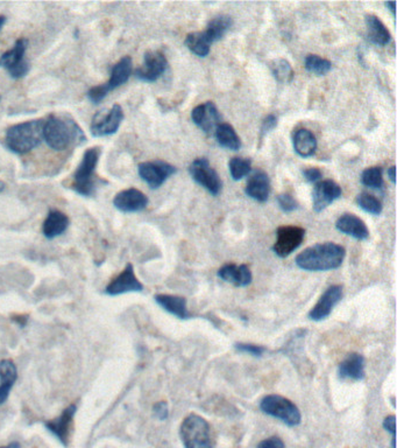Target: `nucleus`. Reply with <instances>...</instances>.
I'll use <instances>...</instances> for the list:
<instances>
[{
	"instance_id": "nucleus-15",
	"label": "nucleus",
	"mask_w": 397,
	"mask_h": 448,
	"mask_svg": "<svg viewBox=\"0 0 397 448\" xmlns=\"http://www.w3.org/2000/svg\"><path fill=\"white\" fill-rule=\"evenodd\" d=\"M342 187L332 180H323L316 184L312 192V202L314 212L320 213L334 201L342 197Z\"/></svg>"
},
{
	"instance_id": "nucleus-6",
	"label": "nucleus",
	"mask_w": 397,
	"mask_h": 448,
	"mask_svg": "<svg viewBox=\"0 0 397 448\" xmlns=\"http://www.w3.org/2000/svg\"><path fill=\"white\" fill-rule=\"evenodd\" d=\"M260 409L263 413L281 420L282 422H285V425L290 427L301 424L302 416L300 409L292 403V400L285 397L279 396V395H268L261 400Z\"/></svg>"
},
{
	"instance_id": "nucleus-23",
	"label": "nucleus",
	"mask_w": 397,
	"mask_h": 448,
	"mask_svg": "<svg viewBox=\"0 0 397 448\" xmlns=\"http://www.w3.org/2000/svg\"><path fill=\"white\" fill-rule=\"evenodd\" d=\"M132 69H133V62H132V58L129 56H124V58H120L113 66L109 81L102 83L105 90L110 93L122 84H125L128 81V78H131Z\"/></svg>"
},
{
	"instance_id": "nucleus-41",
	"label": "nucleus",
	"mask_w": 397,
	"mask_h": 448,
	"mask_svg": "<svg viewBox=\"0 0 397 448\" xmlns=\"http://www.w3.org/2000/svg\"><path fill=\"white\" fill-rule=\"evenodd\" d=\"M154 415L157 417V420H166L169 416V409H168V404L164 400L159 402L153 407Z\"/></svg>"
},
{
	"instance_id": "nucleus-21",
	"label": "nucleus",
	"mask_w": 397,
	"mask_h": 448,
	"mask_svg": "<svg viewBox=\"0 0 397 448\" xmlns=\"http://www.w3.org/2000/svg\"><path fill=\"white\" fill-rule=\"evenodd\" d=\"M218 277L237 287H245L252 283V272L247 265L226 264L219 269Z\"/></svg>"
},
{
	"instance_id": "nucleus-46",
	"label": "nucleus",
	"mask_w": 397,
	"mask_h": 448,
	"mask_svg": "<svg viewBox=\"0 0 397 448\" xmlns=\"http://www.w3.org/2000/svg\"><path fill=\"white\" fill-rule=\"evenodd\" d=\"M0 448H20V444L19 442H11V444H9V445L7 446H4V447H0Z\"/></svg>"
},
{
	"instance_id": "nucleus-30",
	"label": "nucleus",
	"mask_w": 397,
	"mask_h": 448,
	"mask_svg": "<svg viewBox=\"0 0 397 448\" xmlns=\"http://www.w3.org/2000/svg\"><path fill=\"white\" fill-rule=\"evenodd\" d=\"M216 139L218 144L224 147V149L231 150V151H239L241 149L240 137L238 136L233 126L230 124H219L215 131Z\"/></svg>"
},
{
	"instance_id": "nucleus-26",
	"label": "nucleus",
	"mask_w": 397,
	"mask_h": 448,
	"mask_svg": "<svg viewBox=\"0 0 397 448\" xmlns=\"http://www.w3.org/2000/svg\"><path fill=\"white\" fill-rule=\"evenodd\" d=\"M18 378V370L12 360L0 361V404L6 402L11 389Z\"/></svg>"
},
{
	"instance_id": "nucleus-9",
	"label": "nucleus",
	"mask_w": 397,
	"mask_h": 448,
	"mask_svg": "<svg viewBox=\"0 0 397 448\" xmlns=\"http://www.w3.org/2000/svg\"><path fill=\"white\" fill-rule=\"evenodd\" d=\"M305 237V230L301 226H280L276 231V242L274 243L272 250L279 257L285 259L301 246Z\"/></svg>"
},
{
	"instance_id": "nucleus-12",
	"label": "nucleus",
	"mask_w": 397,
	"mask_h": 448,
	"mask_svg": "<svg viewBox=\"0 0 397 448\" xmlns=\"http://www.w3.org/2000/svg\"><path fill=\"white\" fill-rule=\"evenodd\" d=\"M168 61L160 51H149L144 54V63L135 71V78L142 82H155L166 73Z\"/></svg>"
},
{
	"instance_id": "nucleus-14",
	"label": "nucleus",
	"mask_w": 397,
	"mask_h": 448,
	"mask_svg": "<svg viewBox=\"0 0 397 448\" xmlns=\"http://www.w3.org/2000/svg\"><path fill=\"white\" fill-rule=\"evenodd\" d=\"M344 291L342 285H332L329 287L323 296L319 298L318 303L309 313V319L314 321H322L330 316L333 308L343 299Z\"/></svg>"
},
{
	"instance_id": "nucleus-44",
	"label": "nucleus",
	"mask_w": 397,
	"mask_h": 448,
	"mask_svg": "<svg viewBox=\"0 0 397 448\" xmlns=\"http://www.w3.org/2000/svg\"><path fill=\"white\" fill-rule=\"evenodd\" d=\"M384 429H387L388 432H391L393 437H395V429H396V417L394 415L388 416L383 420Z\"/></svg>"
},
{
	"instance_id": "nucleus-18",
	"label": "nucleus",
	"mask_w": 397,
	"mask_h": 448,
	"mask_svg": "<svg viewBox=\"0 0 397 448\" xmlns=\"http://www.w3.org/2000/svg\"><path fill=\"white\" fill-rule=\"evenodd\" d=\"M192 122L205 133H215L221 122V115L213 102H205L192 110Z\"/></svg>"
},
{
	"instance_id": "nucleus-36",
	"label": "nucleus",
	"mask_w": 397,
	"mask_h": 448,
	"mask_svg": "<svg viewBox=\"0 0 397 448\" xmlns=\"http://www.w3.org/2000/svg\"><path fill=\"white\" fill-rule=\"evenodd\" d=\"M361 182L365 184L366 187L380 189L383 184L381 167L374 166V167L366 168L365 171L362 172Z\"/></svg>"
},
{
	"instance_id": "nucleus-40",
	"label": "nucleus",
	"mask_w": 397,
	"mask_h": 448,
	"mask_svg": "<svg viewBox=\"0 0 397 448\" xmlns=\"http://www.w3.org/2000/svg\"><path fill=\"white\" fill-rule=\"evenodd\" d=\"M277 125V118L274 115H268V116L263 120V125H261V130H260V139L263 140L265 137L268 135L272 130L275 129V126Z\"/></svg>"
},
{
	"instance_id": "nucleus-45",
	"label": "nucleus",
	"mask_w": 397,
	"mask_h": 448,
	"mask_svg": "<svg viewBox=\"0 0 397 448\" xmlns=\"http://www.w3.org/2000/svg\"><path fill=\"white\" fill-rule=\"evenodd\" d=\"M388 177H389V180L395 184V166H391V168H388Z\"/></svg>"
},
{
	"instance_id": "nucleus-13",
	"label": "nucleus",
	"mask_w": 397,
	"mask_h": 448,
	"mask_svg": "<svg viewBox=\"0 0 397 448\" xmlns=\"http://www.w3.org/2000/svg\"><path fill=\"white\" fill-rule=\"evenodd\" d=\"M144 290V285L141 284L138 278L135 276L133 265L127 264L124 271L113 278L105 287V292L107 296L115 297L120 294L128 293V292H141Z\"/></svg>"
},
{
	"instance_id": "nucleus-48",
	"label": "nucleus",
	"mask_w": 397,
	"mask_h": 448,
	"mask_svg": "<svg viewBox=\"0 0 397 448\" xmlns=\"http://www.w3.org/2000/svg\"><path fill=\"white\" fill-rule=\"evenodd\" d=\"M386 6L391 7V14H394L395 3H387V4H386Z\"/></svg>"
},
{
	"instance_id": "nucleus-16",
	"label": "nucleus",
	"mask_w": 397,
	"mask_h": 448,
	"mask_svg": "<svg viewBox=\"0 0 397 448\" xmlns=\"http://www.w3.org/2000/svg\"><path fill=\"white\" fill-rule=\"evenodd\" d=\"M148 204V197L137 188L122 190L113 199V206L122 213H138Z\"/></svg>"
},
{
	"instance_id": "nucleus-29",
	"label": "nucleus",
	"mask_w": 397,
	"mask_h": 448,
	"mask_svg": "<svg viewBox=\"0 0 397 448\" xmlns=\"http://www.w3.org/2000/svg\"><path fill=\"white\" fill-rule=\"evenodd\" d=\"M233 25V20L228 16H218L208 23L206 31H204L205 36L210 43H215L223 39L226 33L230 31Z\"/></svg>"
},
{
	"instance_id": "nucleus-35",
	"label": "nucleus",
	"mask_w": 397,
	"mask_h": 448,
	"mask_svg": "<svg viewBox=\"0 0 397 448\" xmlns=\"http://www.w3.org/2000/svg\"><path fill=\"white\" fill-rule=\"evenodd\" d=\"M356 204L361 208L362 210H365L366 213L371 214L378 217L382 213V204L381 201L379 200L378 197L371 195L369 193L359 194L356 197Z\"/></svg>"
},
{
	"instance_id": "nucleus-49",
	"label": "nucleus",
	"mask_w": 397,
	"mask_h": 448,
	"mask_svg": "<svg viewBox=\"0 0 397 448\" xmlns=\"http://www.w3.org/2000/svg\"><path fill=\"white\" fill-rule=\"evenodd\" d=\"M5 188H6V184H4L3 181H0V193H1V192H4V190H5Z\"/></svg>"
},
{
	"instance_id": "nucleus-8",
	"label": "nucleus",
	"mask_w": 397,
	"mask_h": 448,
	"mask_svg": "<svg viewBox=\"0 0 397 448\" xmlns=\"http://www.w3.org/2000/svg\"><path fill=\"white\" fill-rule=\"evenodd\" d=\"M192 179L208 190L212 195H218L223 188V182L215 168L212 167L206 158L196 159L189 166Z\"/></svg>"
},
{
	"instance_id": "nucleus-27",
	"label": "nucleus",
	"mask_w": 397,
	"mask_h": 448,
	"mask_svg": "<svg viewBox=\"0 0 397 448\" xmlns=\"http://www.w3.org/2000/svg\"><path fill=\"white\" fill-rule=\"evenodd\" d=\"M292 145L297 155L303 158L311 157L317 149V140L314 133L307 129H301L296 131L292 138Z\"/></svg>"
},
{
	"instance_id": "nucleus-22",
	"label": "nucleus",
	"mask_w": 397,
	"mask_h": 448,
	"mask_svg": "<svg viewBox=\"0 0 397 448\" xmlns=\"http://www.w3.org/2000/svg\"><path fill=\"white\" fill-rule=\"evenodd\" d=\"M245 193L258 202H266L270 194V180L266 172H254L247 182Z\"/></svg>"
},
{
	"instance_id": "nucleus-38",
	"label": "nucleus",
	"mask_w": 397,
	"mask_h": 448,
	"mask_svg": "<svg viewBox=\"0 0 397 448\" xmlns=\"http://www.w3.org/2000/svg\"><path fill=\"white\" fill-rule=\"evenodd\" d=\"M234 347L238 352L250 354L252 356H255V358H261L267 350L263 345H252V343H235Z\"/></svg>"
},
{
	"instance_id": "nucleus-20",
	"label": "nucleus",
	"mask_w": 397,
	"mask_h": 448,
	"mask_svg": "<svg viewBox=\"0 0 397 448\" xmlns=\"http://www.w3.org/2000/svg\"><path fill=\"white\" fill-rule=\"evenodd\" d=\"M336 228L346 235L352 236L359 241H365L369 237V230L366 223L354 214H344L337 219Z\"/></svg>"
},
{
	"instance_id": "nucleus-2",
	"label": "nucleus",
	"mask_w": 397,
	"mask_h": 448,
	"mask_svg": "<svg viewBox=\"0 0 397 448\" xmlns=\"http://www.w3.org/2000/svg\"><path fill=\"white\" fill-rule=\"evenodd\" d=\"M346 250L333 242L320 243L305 249L296 257V265L305 271H329L340 268Z\"/></svg>"
},
{
	"instance_id": "nucleus-51",
	"label": "nucleus",
	"mask_w": 397,
	"mask_h": 448,
	"mask_svg": "<svg viewBox=\"0 0 397 448\" xmlns=\"http://www.w3.org/2000/svg\"><path fill=\"white\" fill-rule=\"evenodd\" d=\"M391 403H393V407H395V397H391Z\"/></svg>"
},
{
	"instance_id": "nucleus-1",
	"label": "nucleus",
	"mask_w": 397,
	"mask_h": 448,
	"mask_svg": "<svg viewBox=\"0 0 397 448\" xmlns=\"http://www.w3.org/2000/svg\"><path fill=\"white\" fill-rule=\"evenodd\" d=\"M43 139L54 151H64L87 140L83 130L69 116L51 115L43 125Z\"/></svg>"
},
{
	"instance_id": "nucleus-37",
	"label": "nucleus",
	"mask_w": 397,
	"mask_h": 448,
	"mask_svg": "<svg viewBox=\"0 0 397 448\" xmlns=\"http://www.w3.org/2000/svg\"><path fill=\"white\" fill-rule=\"evenodd\" d=\"M276 200L282 212L285 213H292L298 208L297 201L295 200L294 197L290 194H280L279 197H276Z\"/></svg>"
},
{
	"instance_id": "nucleus-32",
	"label": "nucleus",
	"mask_w": 397,
	"mask_h": 448,
	"mask_svg": "<svg viewBox=\"0 0 397 448\" xmlns=\"http://www.w3.org/2000/svg\"><path fill=\"white\" fill-rule=\"evenodd\" d=\"M270 71L274 78L281 83H290L294 78V71L285 58H276L270 63Z\"/></svg>"
},
{
	"instance_id": "nucleus-43",
	"label": "nucleus",
	"mask_w": 397,
	"mask_h": 448,
	"mask_svg": "<svg viewBox=\"0 0 397 448\" xmlns=\"http://www.w3.org/2000/svg\"><path fill=\"white\" fill-rule=\"evenodd\" d=\"M303 177L307 182H317L322 179V172L317 167L307 168L303 171Z\"/></svg>"
},
{
	"instance_id": "nucleus-33",
	"label": "nucleus",
	"mask_w": 397,
	"mask_h": 448,
	"mask_svg": "<svg viewBox=\"0 0 397 448\" xmlns=\"http://www.w3.org/2000/svg\"><path fill=\"white\" fill-rule=\"evenodd\" d=\"M305 67L311 74L323 76L332 69V63L327 58H320L319 55L310 54L305 58Z\"/></svg>"
},
{
	"instance_id": "nucleus-4",
	"label": "nucleus",
	"mask_w": 397,
	"mask_h": 448,
	"mask_svg": "<svg viewBox=\"0 0 397 448\" xmlns=\"http://www.w3.org/2000/svg\"><path fill=\"white\" fill-rule=\"evenodd\" d=\"M179 435L186 448H215L211 426L196 413L184 418L179 427Z\"/></svg>"
},
{
	"instance_id": "nucleus-10",
	"label": "nucleus",
	"mask_w": 397,
	"mask_h": 448,
	"mask_svg": "<svg viewBox=\"0 0 397 448\" xmlns=\"http://www.w3.org/2000/svg\"><path fill=\"white\" fill-rule=\"evenodd\" d=\"M141 179L153 189L161 187L168 177L176 173V167L162 160L141 162L138 167Z\"/></svg>"
},
{
	"instance_id": "nucleus-17",
	"label": "nucleus",
	"mask_w": 397,
	"mask_h": 448,
	"mask_svg": "<svg viewBox=\"0 0 397 448\" xmlns=\"http://www.w3.org/2000/svg\"><path fill=\"white\" fill-rule=\"evenodd\" d=\"M77 407L75 404H71L67 409L61 413V416L49 420L46 422V427L51 431L53 434L58 438V440L64 446L69 445L71 432H73V424H74V417L76 415Z\"/></svg>"
},
{
	"instance_id": "nucleus-31",
	"label": "nucleus",
	"mask_w": 397,
	"mask_h": 448,
	"mask_svg": "<svg viewBox=\"0 0 397 448\" xmlns=\"http://www.w3.org/2000/svg\"><path fill=\"white\" fill-rule=\"evenodd\" d=\"M186 46L190 52L201 58H205L210 53L211 43L206 39L204 32H194L186 36Z\"/></svg>"
},
{
	"instance_id": "nucleus-11",
	"label": "nucleus",
	"mask_w": 397,
	"mask_h": 448,
	"mask_svg": "<svg viewBox=\"0 0 397 448\" xmlns=\"http://www.w3.org/2000/svg\"><path fill=\"white\" fill-rule=\"evenodd\" d=\"M124 120V111L119 104H115L106 115L97 113L90 126L93 137H106L115 135Z\"/></svg>"
},
{
	"instance_id": "nucleus-25",
	"label": "nucleus",
	"mask_w": 397,
	"mask_h": 448,
	"mask_svg": "<svg viewBox=\"0 0 397 448\" xmlns=\"http://www.w3.org/2000/svg\"><path fill=\"white\" fill-rule=\"evenodd\" d=\"M69 226V217L61 210L51 209L46 217L42 231L48 239H54L55 237L62 235Z\"/></svg>"
},
{
	"instance_id": "nucleus-42",
	"label": "nucleus",
	"mask_w": 397,
	"mask_h": 448,
	"mask_svg": "<svg viewBox=\"0 0 397 448\" xmlns=\"http://www.w3.org/2000/svg\"><path fill=\"white\" fill-rule=\"evenodd\" d=\"M256 448H285V445L279 437H270L260 442Z\"/></svg>"
},
{
	"instance_id": "nucleus-7",
	"label": "nucleus",
	"mask_w": 397,
	"mask_h": 448,
	"mask_svg": "<svg viewBox=\"0 0 397 448\" xmlns=\"http://www.w3.org/2000/svg\"><path fill=\"white\" fill-rule=\"evenodd\" d=\"M28 47L27 39L16 40L12 48L0 56V67L10 74L11 78H23L28 74L29 63L26 61V49Z\"/></svg>"
},
{
	"instance_id": "nucleus-3",
	"label": "nucleus",
	"mask_w": 397,
	"mask_h": 448,
	"mask_svg": "<svg viewBox=\"0 0 397 448\" xmlns=\"http://www.w3.org/2000/svg\"><path fill=\"white\" fill-rule=\"evenodd\" d=\"M43 120H36L11 126L5 136L7 147L16 155H26L36 149L43 139Z\"/></svg>"
},
{
	"instance_id": "nucleus-28",
	"label": "nucleus",
	"mask_w": 397,
	"mask_h": 448,
	"mask_svg": "<svg viewBox=\"0 0 397 448\" xmlns=\"http://www.w3.org/2000/svg\"><path fill=\"white\" fill-rule=\"evenodd\" d=\"M366 26L369 32V38L373 43L379 46L387 45L391 41V33L378 16L369 14L366 16Z\"/></svg>"
},
{
	"instance_id": "nucleus-50",
	"label": "nucleus",
	"mask_w": 397,
	"mask_h": 448,
	"mask_svg": "<svg viewBox=\"0 0 397 448\" xmlns=\"http://www.w3.org/2000/svg\"><path fill=\"white\" fill-rule=\"evenodd\" d=\"M391 448H395V437L391 438Z\"/></svg>"
},
{
	"instance_id": "nucleus-5",
	"label": "nucleus",
	"mask_w": 397,
	"mask_h": 448,
	"mask_svg": "<svg viewBox=\"0 0 397 448\" xmlns=\"http://www.w3.org/2000/svg\"><path fill=\"white\" fill-rule=\"evenodd\" d=\"M100 147H91L84 153L82 162L78 165L73 177L71 187L82 197H92L96 193V172L97 164L100 158Z\"/></svg>"
},
{
	"instance_id": "nucleus-39",
	"label": "nucleus",
	"mask_w": 397,
	"mask_h": 448,
	"mask_svg": "<svg viewBox=\"0 0 397 448\" xmlns=\"http://www.w3.org/2000/svg\"><path fill=\"white\" fill-rule=\"evenodd\" d=\"M107 91L105 90V88L102 84H100V85H96V87H92L88 91V98H89L92 103L100 104L106 96H107Z\"/></svg>"
},
{
	"instance_id": "nucleus-34",
	"label": "nucleus",
	"mask_w": 397,
	"mask_h": 448,
	"mask_svg": "<svg viewBox=\"0 0 397 448\" xmlns=\"http://www.w3.org/2000/svg\"><path fill=\"white\" fill-rule=\"evenodd\" d=\"M231 177L233 180H241L243 177L250 174L252 170V162L248 158H241V157H234L228 162Z\"/></svg>"
},
{
	"instance_id": "nucleus-24",
	"label": "nucleus",
	"mask_w": 397,
	"mask_h": 448,
	"mask_svg": "<svg viewBox=\"0 0 397 448\" xmlns=\"http://www.w3.org/2000/svg\"><path fill=\"white\" fill-rule=\"evenodd\" d=\"M159 306L162 307L164 311L176 316L179 319H189L191 314L188 311L186 298L179 297V296H170V294H157L154 297Z\"/></svg>"
},
{
	"instance_id": "nucleus-19",
	"label": "nucleus",
	"mask_w": 397,
	"mask_h": 448,
	"mask_svg": "<svg viewBox=\"0 0 397 448\" xmlns=\"http://www.w3.org/2000/svg\"><path fill=\"white\" fill-rule=\"evenodd\" d=\"M342 380H362L365 378V358L358 353L347 355L338 368Z\"/></svg>"
},
{
	"instance_id": "nucleus-47",
	"label": "nucleus",
	"mask_w": 397,
	"mask_h": 448,
	"mask_svg": "<svg viewBox=\"0 0 397 448\" xmlns=\"http://www.w3.org/2000/svg\"><path fill=\"white\" fill-rule=\"evenodd\" d=\"M6 23V16H0V31L3 29L4 25Z\"/></svg>"
}]
</instances>
